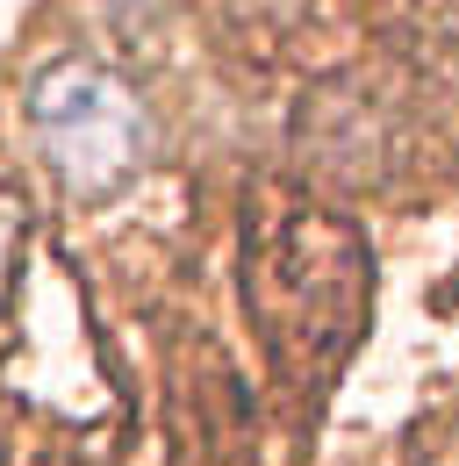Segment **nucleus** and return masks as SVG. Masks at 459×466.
<instances>
[{
    "mask_svg": "<svg viewBox=\"0 0 459 466\" xmlns=\"http://www.w3.org/2000/svg\"><path fill=\"white\" fill-rule=\"evenodd\" d=\"M29 129L51 179L79 201L122 194L151 158V116L137 86H122L94 58H51L29 79Z\"/></svg>",
    "mask_w": 459,
    "mask_h": 466,
    "instance_id": "1",
    "label": "nucleus"
},
{
    "mask_svg": "<svg viewBox=\"0 0 459 466\" xmlns=\"http://www.w3.org/2000/svg\"><path fill=\"white\" fill-rule=\"evenodd\" d=\"M7 258H15V208L0 201V273H7Z\"/></svg>",
    "mask_w": 459,
    "mask_h": 466,
    "instance_id": "2",
    "label": "nucleus"
}]
</instances>
